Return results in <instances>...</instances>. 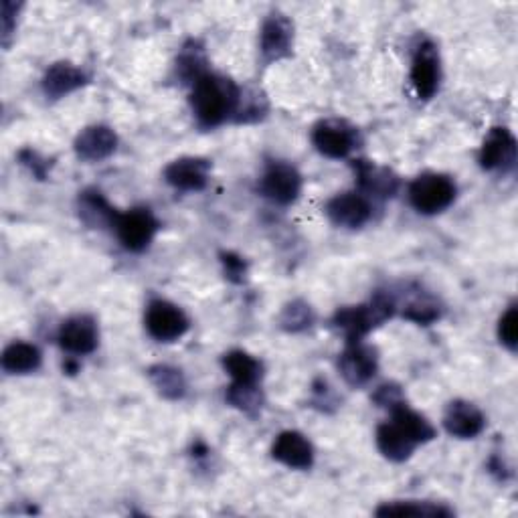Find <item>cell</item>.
Segmentation results:
<instances>
[{"mask_svg": "<svg viewBox=\"0 0 518 518\" xmlns=\"http://www.w3.org/2000/svg\"><path fill=\"white\" fill-rule=\"evenodd\" d=\"M239 98L241 92L229 77L205 73L193 85L191 106L201 126L215 128L237 112Z\"/></svg>", "mask_w": 518, "mask_h": 518, "instance_id": "6da1fadb", "label": "cell"}, {"mask_svg": "<svg viewBox=\"0 0 518 518\" xmlns=\"http://www.w3.org/2000/svg\"><path fill=\"white\" fill-rule=\"evenodd\" d=\"M397 310L393 296L379 292L369 304L340 308L334 314V326L344 332L347 340H363L371 330L389 320Z\"/></svg>", "mask_w": 518, "mask_h": 518, "instance_id": "7a4b0ae2", "label": "cell"}, {"mask_svg": "<svg viewBox=\"0 0 518 518\" xmlns=\"http://www.w3.org/2000/svg\"><path fill=\"white\" fill-rule=\"evenodd\" d=\"M458 189L448 175L423 172L409 185V201L417 213L438 215L456 201Z\"/></svg>", "mask_w": 518, "mask_h": 518, "instance_id": "3957f363", "label": "cell"}, {"mask_svg": "<svg viewBox=\"0 0 518 518\" xmlns=\"http://www.w3.org/2000/svg\"><path fill=\"white\" fill-rule=\"evenodd\" d=\"M312 142L328 158H347L359 144V132L344 120H322L312 130Z\"/></svg>", "mask_w": 518, "mask_h": 518, "instance_id": "277c9868", "label": "cell"}, {"mask_svg": "<svg viewBox=\"0 0 518 518\" xmlns=\"http://www.w3.org/2000/svg\"><path fill=\"white\" fill-rule=\"evenodd\" d=\"M338 369L351 387H363L379 371L377 351L363 340H351L338 359Z\"/></svg>", "mask_w": 518, "mask_h": 518, "instance_id": "5b68a950", "label": "cell"}, {"mask_svg": "<svg viewBox=\"0 0 518 518\" xmlns=\"http://www.w3.org/2000/svg\"><path fill=\"white\" fill-rule=\"evenodd\" d=\"M144 322L148 334L158 342H175L189 330L187 314L166 300L150 302Z\"/></svg>", "mask_w": 518, "mask_h": 518, "instance_id": "8992f818", "label": "cell"}, {"mask_svg": "<svg viewBox=\"0 0 518 518\" xmlns=\"http://www.w3.org/2000/svg\"><path fill=\"white\" fill-rule=\"evenodd\" d=\"M302 177L288 162H272L259 181V193L276 205H290L300 197Z\"/></svg>", "mask_w": 518, "mask_h": 518, "instance_id": "52a82bcc", "label": "cell"}, {"mask_svg": "<svg viewBox=\"0 0 518 518\" xmlns=\"http://www.w3.org/2000/svg\"><path fill=\"white\" fill-rule=\"evenodd\" d=\"M442 81V65H440V53L436 45L431 41H423L411 63V83L415 88V94L421 100H431L438 90Z\"/></svg>", "mask_w": 518, "mask_h": 518, "instance_id": "ba28073f", "label": "cell"}, {"mask_svg": "<svg viewBox=\"0 0 518 518\" xmlns=\"http://www.w3.org/2000/svg\"><path fill=\"white\" fill-rule=\"evenodd\" d=\"M114 229L118 233L120 243L128 251L140 253L152 243V239L158 231V221H156V217L152 215L150 209L138 207V209H132L128 213H120Z\"/></svg>", "mask_w": 518, "mask_h": 518, "instance_id": "9c48e42d", "label": "cell"}, {"mask_svg": "<svg viewBox=\"0 0 518 518\" xmlns=\"http://www.w3.org/2000/svg\"><path fill=\"white\" fill-rule=\"evenodd\" d=\"M57 340L59 347L69 355H90L98 349L100 330L92 316L77 314L61 324Z\"/></svg>", "mask_w": 518, "mask_h": 518, "instance_id": "30bf717a", "label": "cell"}, {"mask_svg": "<svg viewBox=\"0 0 518 518\" xmlns=\"http://www.w3.org/2000/svg\"><path fill=\"white\" fill-rule=\"evenodd\" d=\"M326 215L336 227L359 229L369 223L373 207L363 193H342L328 201Z\"/></svg>", "mask_w": 518, "mask_h": 518, "instance_id": "8fae6325", "label": "cell"}, {"mask_svg": "<svg viewBox=\"0 0 518 518\" xmlns=\"http://www.w3.org/2000/svg\"><path fill=\"white\" fill-rule=\"evenodd\" d=\"M211 162L205 158L185 156L164 168V179L179 191H203L209 183Z\"/></svg>", "mask_w": 518, "mask_h": 518, "instance_id": "7c38bea8", "label": "cell"}, {"mask_svg": "<svg viewBox=\"0 0 518 518\" xmlns=\"http://www.w3.org/2000/svg\"><path fill=\"white\" fill-rule=\"evenodd\" d=\"M480 166L484 170L508 172L516 162V138L506 128H492L480 148Z\"/></svg>", "mask_w": 518, "mask_h": 518, "instance_id": "4fadbf2b", "label": "cell"}, {"mask_svg": "<svg viewBox=\"0 0 518 518\" xmlns=\"http://www.w3.org/2000/svg\"><path fill=\"white\" fill-rule=\"evenodd\" d=\"M486 425L484 413L470 401L456 399L446 407L444 427L450 436L460 440H472L482 434Z\"/></svg>", "mask_w": 518, "mask_h": 518, "instance_id": "5bb4252c", "label": "cell"}, {"mask_svg": "<svg viewBox=\"0 0 518 518\" xmlns=\"http://www.w3.org/2000/svg\"><path fill=\"white\" fill-rule=\"evenodd\" d=\"M272 456L294 470H308L314 464V448L300 431H282L274 442Z\"/></svg>", "mask_w": 518, "mask_h": 518, "instance_id": "9a60e30c", "label": "cell"}, {"mask_svg": "<svg viewBox=\"0 0 518 518\" xmlns=\"http://www.w3.org/2000/svg\"><path fill=\"white\" fill-rule=\"evenodd\" d=\"M355 175H357V185L367 199L369 197L389 199L399 189V179L393 175L389 168L375 166L369 160H357L355 162Z\"/></svg>", "mask_w": 518, "mask_h": 518, "instance_id": "2e32d148", "label": "cell"}, {"mask_svg": "<svg viewBox=\"0 0 518 518\" xmlns=\"http://www.w3.org/2000/svg\"><path fill=\"white\" fill-rule=\"evenodd\" d=\"M294 45V25L284 15H270L262 27V55L268 61H278L290 55Z\"/></svg>", "mask_w": 518, "mask_h": 518, "instance_id": "e0dca14e", "label": "cell"}, {"mask_svg": "<svg viewBox=\"0 0 518 518\" xmlns=\"http://www.w3.org/2000/svg\"><path fill=\"white\" fill-rule=\"evenodd\" d=\"M118 148V136L108 126H90L75 138V152L81 160L100 162L112 156Z\"/></svg>", "mask_w": 518, "mask_h": 518, "instance_id": "ac0fdd59", "label": "cell"}, {"mask_svg": "<svg viewBox=\"0 0 518 518\" xmlns=\"http://www.w3.org/2000/svg\"><path fill=\"white\" fill-rule=\"evenodd\" d=\"M85 83H88V77H85V73L79 67L71 63H55L47 69L43 77V92L47 98L59 100L83 88Z\"/></svg>", "mask_w": 518, "mask_h": 518, "instance_id": "d6986e66", "label": "cell"}, {"mask_svg": "<svg viewBox=\"0 0 518 518\" xmlns=\"http://www.w3.org/2000/svg\"><path fill=\"white\" fill-rule=\"evenodd\" d=\"M377 448L391 462H405L413 456L417 444L395 423L387 421L377 429Z\"/></svg>", "mask_w": 518, "mask_h": 518, "instance_id": "ffe728a7", "label": "cell"}, {"mask_svg": "<svg viewBox=\"0 0 518 518\" xmlns=\"http://www.w3.org/2000/svg\"><path fill=\"white\" fill-rule=\"evenodd\" d=\"M118 211L108 203V199L96 191H83L79 197V217L90 227H114L118 221Z\"/></svg>", "mask_w": 518, "mask_h": 518, "instance_id": "44dd1931", "label": "cell"}, {"mask_svg": "<svg viewBox=\"0 0 518 518\" xmlns=\"http://www.w3.org/2000/svg\"><path fill=\"white\" fill-rule=\"evenodd\" d=\"M391 415H393L391 421H395L417 446L427 444L436 438V427L431 425L421 413H417L409 405H405V401L399 403L397 407H393Z\"/></svg>", "mask_w": 518, "mask_h": 518, "instance_id": "7402d4cb", "label": "cell"}, {"mask_svg": "<svg viewBox=\"0 0 518 518\" xmlns=\"http://www.w3.org/2000/svg\"><path fill=\"white\" fill-rule=\"evenodd\" d=\"M223 369L229 373L233 383L259 385L264 377V365L245 351H231L223 357Z\"/></svg>", "mask_w": 518, "mask_h": 518, "instance_id": "603a6c76", "label": "cell"}, {"mask_svg": "<svg viewBox=\"0 0 518 518\" xmlns=\"http://www.w3.org/2000/svg\"><path fill=\"white\" fill-rule=\"evenodd\" d=\"M41 367V351L29 342H13L3 353V369L11 375H27Z\"/></svg>", "mask_w": 518, "mask_h": 518, "instance_id": "cb8c5ba5", "label": "cell"}, {"mask_svg": "<svg viewBox=\"0 0 518 518\" xmlns=\"http://www.w3.org/2000/svg\"><path fill=\"white\" fill-rule=\"evenodd\" d=\"M377 516H427V518H450L454 516V510L436 504V502H415V500H405V502H385L375 510Z\"/></svg>", "mask_w": 518, "mask_h": 518, "instance_id": "d4e9b609", "label": "cell"}, {"mask_svg": "<svg viewBox=\"0 0 518 518\" xmlns=\"http://www.w3.org/2000/svg\"><path fill=\"white\" fill-rule=\"evenodd\" d=\"M148 377L152 385L158 389V393L166 399H181L187 391V381L183 371L168 367V365H156L148 371Z\"/></svg>", "mask_w": 518, "mask_h": 518, "instance_id": "484cf974", "label": "cell"}, {"mask_svg": "<svg viewBox=\"0 0 518 518\" xmlns=\"http://www.w3.org/2000/svg\"><path fill=\"white\" fill-rule=\"evenodd\" d=\"M403 316L417 324H431L442 316V308L431 296L423 292H415L409 300H405Z\"/></svg>", "mask_w": 518, "mask_h": 518, "instance_id": "4316f807", "label": "cell"}, {"mask_svg": "<svg viewBox=\"0 0 518 518\" xmlns=\"http://www.w3.org/2000/svg\"><path fill=\"white\" fill-rule=\"evenodd\" d=\"M227 401L241 409L243 413L255 415L264 405V395L259 391V385H241V383H233L227 389Z\"/></svg>", "mask_w": 518, "mask_h": 518, "instance_id": "83f0119b", "label": "cell"}, {"mask_svg": "<svg viewBox=\"0 0 518 518\" xmlns=\"http://www.w3.org/2000/svg\"><path fill=\"white\" fill-rule=\"evenodd\" d=\"M205 65H207V61H205L201 49H197V47H185V51L181 53V57H179V61H177V69H179L181 77H183L185 81L193 83V85H195L205 73H209V71L205 69Z\"/></svg>", "mask_w": 518, "mask_h": 518, "instance_id": "f1b7e54d", "label": "cell"}, {"mask_svg": "<svg viewBox=\"0 0 518 518\" xmlns=\"http://www.w3.org/2000/svg\"><path fill=\"white\" fill-rule=\"evenodd\" d=\"M314 322V314H312V308L306 304V302H292L284 308V314H282V326L290 332H300V330H306L310 328Z\"/></svg>", "mask_w": 518, "mask_h": 518, "instance_id": "f546056e", "label": "cell"}, {"mask_svg": "<svg viewBox=\"0 0 518 518\" xmlns=\"http://www.w3.org/2000/svg\"><path fill=\"white\" fill-rule=\"evenodd\" d=\"M498 338L504 344L508 351H516V344H518V310L516 306H508V310L502 314L500 322H498Z\"/></svg>", "mask_w": 518, "mask_h": 518, "instance_id": "4dcf8cb0", "label": "cell"}, {"mask_svg": "<svg viewBox=\"0 0 518 518\" xmlns=\"http://www.w3.org/2000/svg\"><path fill=\"white\" fill-rule=\"evenodd\" d=\"M221 262H223V268H225V274L231 282L235 284H241L247 276V264L243 262V257L227 251L221 255Z\"/></svg>", "mask_w": 518, "mask_h": 518, "instance_id": "1f68e13d", "label": "cell"}, {"mask_svg": "<svg viewBox=\"0 0 518 518\" xmlns=\"http://www.w3.org/2000/svg\"><path fill=\"white\" fill-rule=\"evenodd\" d=\"M373 399H375V403H377L379 407H387V409H393V407H397L399 403L405 401L401 389H399L397 385H393V383L381 385V387L377 389V393L373 395Z\"/></svg>", "mask_w": 518, "mask_h": 518, "instance_id": "d6a6232c", "label": "cell"}, {"mask_svg": "<svg viewBox=\"0 0 518 518\" xmlns=\"http://www.w3.org/2000/svg\"><path fill=\"white\" fill-rule=\"evenodd\" d=\"M21 160H23V164H27V166L33 170L35 177H39V179L45 177V172H47L49 164H47L45 160H39V154H37V152L25 150V152H21Z\"/></svg>", "mask_w": 518, "mask_h": 518, "instance_id": "836d02e7", "label": "cell"}]
</instances>
